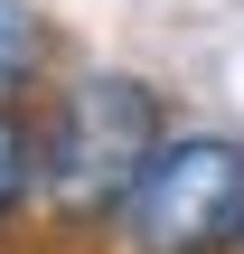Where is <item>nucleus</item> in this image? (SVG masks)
Instances as JSON below:
<instances>
[{
  "instance_id": "1",
  "label": "nucleus",
  "mask_w": 244,
  "mask_h": 254,
  "mask_svg": "<svg viewBox=\"0 0 244 254\" xmlns=\"http://www.w3.org/2000/svg\"><path fill=\"white\" fill-rule=\"evenodd\" d=\"M28 123H38V217L56 236H122L141 179L179 141L169 104L132 66H75V75H56Z\"/></svg>"
},
{
  "instance_id": "2",
  "label": "nucleus",
  "mask_w": 244,
  "mask_h": 254,
  "mask_svg": "<svg viewBox=\"0 0 244 254\" xmlns=\"http://www.w3.org/2000/svg\"><path fill=\"white\" fill-rule=\"evenodd\" d=\"M244 245V141L179 132L141 179L113 254H235Z\"/></svg>"
},
{
  "instance_id": "3",
  "label": "nucleus",
  "mask_w": 244,
  "mask_h": 254,
  "mask_svg": "<svg viewBox=\"0 0 244 254\" xmlns=\"http://www.w3.org/2000/svg\"><path fill=\"white\" fill-rule=\"evenodd\" d=\"M47 19L28 9V0H0V113H38V94L56 85L47 75Z\"/></svg>"
},
{
  "instance_id": "4",
  "label": "nucleus",
  "mask_w": 244,
  "mask_h": 254,
  "mask_svg": "<svg viewBox=\"0 0 244 254\" xmlns=\"http://www.w3.org/2000/svg\"><path fill=\"white\" fill-rule=\"evenodd\" d=\"M38 207V123L28 113H0V236Z\"/></svg>"
},
{
  "instance_id": "5",
  "label": "nucleus",
  "mask_w": 244,
  "mask_h": 254,
  "mask_svg": "<svg viewBox=\"0 0 244 254\" xmlns=\"http://www.w3.org/2000/svg\"><path fill=\"white\" fill-rule=\"evenodd\" d=\"M235 254H244V245H235Z\"/></svg>"
}]
</instances>
